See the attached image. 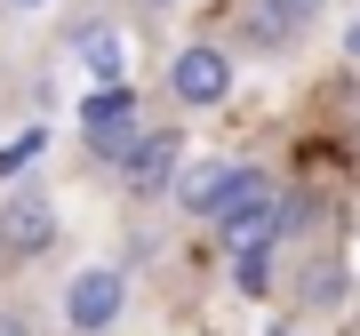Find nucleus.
Segmentation results:
<instances>
[{"mask_svg":"<svg viewBox=\"0 0 360 336\" xmlns=\"http://www.w3.org/2000/svg\"><path fill=\"white\" fill-rule=\"evenodd\" d=\"M208 233L224 240V257L232 248H281V184L264 176V168H248V160H232V176H224V200H217V217H208Z\"/></svg>","mask_w":360,"mask_h":336,"instance_id":"nucleus-1","label":"nucleus"},{"mask_svg":"<svg viewBox=\"0 0 360 336\" xmlns=\"http://www.w3.org/2000/svg\"><path fill=\"white\" fill-rule=\"evenodd\" d=\"M168 96H176V112H217L232 96V49L224 40H184L168 56Z\"/></svg>","mask_w":360,"mask_h":336,"instance_id":"nucleus-2","label":"nucleus"},{"mask_svg":"<svg viewBox=\"0 0 360 336\" xmlns=\"http://www.w3.org/2000/svg\"><path fill=\"white\" fill-rule=\"evenodd\" d=\"M176 168H184V136H176V129H136V144L112 160V184L136 193V200H153V193L176 184Z\"/></svg>","mask_w":360,"mask_h":336,"instance_id":"nucleus-3","label":"nucleus"},{"mask_svg":"<svg viewBox=\"0 0 360 336\" xmlns=\"http://www.w3.org/2000/svg\"><path fill=\"white\" fill-rule=\"evenodd\" d=\"M136 129H144V112H136V89H120V80H104V89L80 104V136H89V153L112 168L120 153L136 144Z\"/></svg>","mask_w":360,"mask_h":336,"instance_id":"nucleus-4","label":"nucleus"},{"mask_svg":"<svg viewBox=\"0 0 360 336\" xmlns=\"http://www.w3.org/2000/svg\"><path fill=\"white\" fill-rule=\"evenodd\" d=\"M120 312H129V272H120V264L72 272V288H65V321H72V336H104Z\"/></svg>","mask_w":360,"mask_h":336,"instance_id":"nucleus-5","label":"nucleus"},{"mask_svg":"<svg viewBox=\"0 0 360 336\" xmlns=\"http://www.w3.org/2000/svg\"><path fill=\"white\" fill-rule=\"evenodd\" d=\"M49 240H56V200L40 193V184H32V193H8V200H0V257H8V264L40 257Z\"/></svg>","mask_w":360,"mask_h":336,"instance_id":"nucleus-6","label":"nucleus"},{"mask_svg":"<svg viewBox=\"0 0 360 336\" xmlns=\"http://www.w3.org/2000/svg\"><path fill=\"white\" fill-rule=\"evenodd\" d=\"M328 16V0H248V16H240V49H296L312 25Z\"/></svg>","mask_w":360,"mask_h":336,"instance_id":"nucleus-7","label":"nucleus"},{"mask_svg":"<svg viewBox=\"0 0 360 336\" xmlns=\"http://www.w3.org/2000/svg\"><path fill=\"white\" fill-rule=\"evenodd\" d=\"M224 176H232V160H193V168H176V200L193 208V217H217Z\"/></svg>","mask_w":360,"mask_h":336,"instance_id":"nucleus-8","label":"nucleus"},{"mask_svg":"<svg viewBox=\"0 0 360 336\" xmlns=\"http://www.w3.org/2000/svg\"><path fill=\"white\" fill-rule=\"evenodd\" d=\"M296 304H304V312H336V304H345V264L312 257L304 272H296Z\"/></svg>","mask_w":360,"mask_h":336,"instance_id":"nucleus-9","label":"nucleus"},{"mask_svg":"<svg viewBox=\"0 0 360 336\" xmlns=\"http://www.w3.org/2000/svg\"><path fill=\"white\" fill-rule=\"evenodd\" d=\"M232 288H240V297H272V288H281L272 240H264V248H232Z\"/></svg>","mask_w":360,"mask_h":336,"instance_id":"nucleus-10","label":"nucleus"},{"mask_svg":"<svg viewBox=\"0 0 360 336\" xmlns=\"http://www.w3.org/2000/svg\"><path fill=\"white\" fill-rule=\"evenodd\" d=\"M40 153H49V136H40V129H25V136H8V144H0V176H25V168H32Z\"/></svg>","mask_w":360,"mask_h":336,"instance_id":"nucleus-11","label":"nucleus"},{"mask_svg":"<svg viewBox=\"0 0 360 336\" xmlns=\"http://www.w3.org/2000/svg\"><path fill=\"white\" fill-rule=\"evenodd\" d=\"M80 56H89V65H96L104 80L120 72V40H112V32H80Z\"/></svg>","mask_w":360,"mask_h":336,"instance_id":"nucleus-12","label":"nucleus"},{"mask_svg":"<svg viewBox=\"0 0 360 336\" xmlns=\"http://www.w3.org/2000/svg\"><path fill=\"white\" fill-rule=\"evenodd\" d=\"M0 336H32V312H16V304H0Z\"/></svg>","mask_w":360,"mask_h":336,"instance_id":"nucleus-13","label":"nucleus"},{"mask_svg":"<svg viewBox=\"0 0 360 336\" xmlns=\"http://www.w3.org/2000/svg\"><path fill=\"white\" fill-rule=\"evenodd\" d=\"M345 56H352V65H360V25H345Z\"/></svg>","mask_w":360,"mask_h":336,"instance_id":"nucleus-14","label":"nucleus"},{"mask_svg":"<svg viewBox=\"0 0 360 336\" xmlns=\"http://www.w3.org/2000/svg\"><path fill=\"white\" fill-rule=\"evenodd\" d=\"M352 153H360V120H352Z\"/></svg>","mask_w":360,"mask_h":336,"instance_id":"nucleus-15","label":"nucleus"},{"mask_svg":"<svg viewBox=\"0 0 360 336\" xmlns=\"http://www.w3.org/2000/svg\"><path fill=\"white\" fill-rule=\"evenodd\" d=\"M25 8H40V0H25Z\"/></svg>","mask_w":360,"mask_h":336,"instance_id":"nucleus-16","label":"nucleus"},{"mask_svg":"<svg viewBox=\"0 0 360 336\" xmlns=\"http://www.w3.org/2000/svg\"><path fill=\"white\" fill-rule=\"evenodd\" d=\"M272 336H288V328H272Z\"/></svg>","mask_w":360,"mask_h":336,"instance_id":"nucleus-17","label":"nucleus"}]
</instances>
